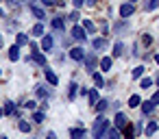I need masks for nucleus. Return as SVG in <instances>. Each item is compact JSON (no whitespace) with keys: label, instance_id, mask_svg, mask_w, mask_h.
Listing matches in <instances>:
<instances>
[{"label":"nucleus","instance_id":"nucleus-15","mask_svg":"<svg viewBox=\"0 0 159 139\" xmlns=\"http://www.w3.org/2000/svg\"><path fill=\"white\" fill-rule=\"evenodd\" d=\"M70 137L72 139H85V128H72L70 130Z\"/></svg>","mask_w":159,"mask_h":139},{"label":"nucleus","instance_id":"nucleus-6","mask_svg":"<svg viewBox=\"0 0 159 139\" xmlns=\"http://www.w3.org/2000/svg\"><path fill=\"white\" fill-rule=\"evenodd\" d=\"M85 54H87V52H85L83 48H72V50H70V59H72V61H83Z\"/></svg>","mask_w":159,"mask_h":139},{"label":"nucleus","instance_id":"nucleus-48","mask_svg":"<svg viewBox=\"0 0 159 139\" xmlns=\"http://www.w3.org/2000/svg\"><path fill=\"white\" fill-rule=\"evenodd\" d=\"M0 48H2V35H0Z\"/></svg>","mask_w":159,"mask_h":139},{"label":"nucleus","instance_id":"nucleus-29","mask_svg":"<svg viewBox=\"0 0 159 139\" xmlns=\"http://www.w3.org/2000/svg\"><path fill=\"white\" fill-rule=\"evenodd\" d=\"M122 52H124V44H122V41H118V44L113 46V57H120Z\"/></svg>","mask_w":159,"mask_h":139},{"label":"nucleus","instance_id":"nucleus-19","mask_svg":"<svg viewBox=\"0 0 159 139\" xmlns=\"http://www.w3.org/2000/svg\"><path fill=\"white\" fill-rule=\"evenodd\" d=\"M87 98H89V102H92V104H96V102H98V87L89 89V91H87Z\"/></svg>","mask_w":159,"mask_h":139},{"label":"nucleus","instance_id":"nucleus-35","mask_svg":"<svg viewBox=\"0 0 159 139\" xmlns=\"http://www.w3.org/2000/svg\"><path fill=\"white\" fill-rule=\"evenodd\" d=\"M150 41H152V37H150L148 33H144V35H142V44H144V46H150Z\"/></svg>","mask_w":159,"mask_h":139},{"label":"nucleus","instance_id":"nucleus-34","mask_svg":"<svg viewBox=\"0 0 159 139\" xmlns=\"http://www.w3.org/2000/svg\"><path fill=\"white\" fill-rule=\"evenodd\" d=\"M26 41H29V37H26L24 33H18V46H24Z\"/></svg>","mask_w":159,"mask_h":139},{"label":"nucleus","instance_id":"nucleus-4","mask_svg":"<svg viewBox=\"0 0 159 139\" xmlns=\"http://www.w3.org/2000/svg\"><path fill=\"white\" fill-rule=\"evenodd\" d=\"M83 63H85V67H87L89 72H94V70H96V65H98L100 61H98V57H96V54H85Z\"/></svg>","mask_w":159,"mask_h":139},{"label":"nucleus","instance_id":"nucleus-33","mask_svg":"<svg viewBox=\"0 0 159 139\" xmlns=\"http://www.w3.org/2000/svg\"><path fill=\"white\" fill-rule=\"evenodd\" d=\"M44 117H46V115H44L42 111H35V113H33V119H35L37 124H42V122H44Z\"/></svg>","mask_w":159,"mask_h":139},{"label":"nucleus","instance_id":"nucleus-28","mask_svg":"<svg viewBox=\"0 0 159 139\" xmlns=\"http://www.w3.org/2000/svg\"><path fill=\"white\" fill-rule=\"evenodd\" d=\"M63 26H66V22H63L61 18H55V20H52V28H55V31H61Z\"/></svg>","mask_w":159,"mask_h":139},{"label":"nucleus","instance_id":"nucleus-22","mask_svg":"<svg viewBox=\"0 0 159 139\" xmlns=\"http://www.w3.org/2000/svg\"><path fill=\"white\" fill-rule=\"evenodd\" d=\"M152 109H155V104H152L150 100H146V102H142V113H144V115H148V113H152Z\"/></svg>","mask_w":159,"mask_h":139},{"label":"nucleus","instance_id":"nucleus-50","mask_svg":"<svg viewBox=\"0 0 159 139\" xmlns=\"http://www.w3.org/2000/svg\"><path fill=\"white\" fill-rule=\"evenodd\" d=\"M0 139H7V137H0Z\"/></svg>","mask_w":159,"mask_h":139},{"label":"nucleus","instance_id":"nucleus-8","mask_svg":"<svg viewBox=\"0 0 159 139\" xmlns=\"http://www.w3.org/2000/svg\"><path fill=\"white\" fill-rule=\"evenodd\" d=\"M44 76H46V80H48L50 85H57V83H59V76H57L52 70H48V67L44 70Z\"/></svg>","mask_w":159,"mask_h":139},{"label":"nucleus","instance_id":"nucleus-36","mask_svg":"<svg viewBox=\"0 0 159 139\" xmlns=\"http://www.w3.org/2000/svg\"><path fill=\"white\" fill-rule=\"evenodd\" d=\"M37 96H39V98H44V96H48V91L44 89V85H37Z\"/></svg>","mask_w":159,"mask_h":139},{"label":"nucleus","instance_id":"nucleus-49","mask_svg":"<svg viewBox=\"0 0 159 139\" xmlns=\"http://www.w3.org/2000/svg\"><path fill=\"white\" fill-rule=\"evenodd\" d=\"M131 2H133V5H135V0H131Z\"/></svg>","mask_w":159,"mask_h":139},{"label":"nucleus","instance_id":"nucleus-10","mask_svg":"<svg viewBox=\"0 0 159 139\" xmlns=\"http://www.w3.org/2000/svg\"><path fill=\"white\" fill-rule=\"evenodd\" d=\"M31 13L37 18V20H44L46 18V13H44V9L42 7H37V5H31Z\"/></svg>","mask_w":159,"mask_h":139},{"label":"nucleus","instance_id":"nucleus-11","mask_svg":"<svg viewBox=\"0 0 159 139\" xmlns=\"http://www.w3.org/2000/svg\"><path fill=\"white\" fill-rule=\"evenodd\" d=\"M157 128H159V126H157V122H148V124H146V128H144L146 137H152V135L157 132Z\"/></svg>","mask_w":159,"mask_h":139},{"label":"nucleus","instance_id":"nucleus-42","mask_svg":"<svg viewBox=\"0 0 159 139\" xmlns=\"http://www.w3.org/2000/svg\"><path fill=\"white\" fill-rule=\"evenodd\" d=\"M42 2H44L46 7H52V5H57V0H42Z\"/></svg>","mask_w":159,"mask_h":139},{"label":"nucleus","instance_id":"nucleus-39","mask_svg":"<svg viewBox=\"0 0 159 139\" xmlns=\"http://www.w3.org/2000/svg\"><path fill=\"white\" fill-rule=\"evenodd\" d=\"M150 102H152L155 106L159 104V91H155V93H152V98H150Z\"/></svg>","mask_w":159,"mask_h":139},{"label":"nucleus","instance_id":"nucleus-12","mask_svg":"<svg viewBox=\"0 0 159 139\" xmlns=\"http://www.w3.org/2000/svg\"><path fill=\"white\" fill-rule=\"evenodd\" d=\"M9 59H11V61H18V59H20V46H18V44L9 48Z\"/></svg>","mask_w":159,"mask_h":139},{"label":"nucleus","instance_id":"nucleus-37","mask_svg":"<svg viewBox=\"0 0 159 139\" xmlns=\"http://www.w3.org/2000/svg\"><path fill=\"white\" fill-rule=\"evenodd\" d=\"M133 126H135V135H139V132H142V128H144V122L139 119V122H135Z\"/></svg>","mask_w":159,"mask_h":139},{"label":"nucleus","instance_id":"nucleus-14","mask_svg":"<svg viewBox=\"0 0 159 139\" xmlns=\"http://www.w3.org/2000/svg\"><path fill=\"white\" fill-rule=\"evenodd\" d=\"M122 130H124V137H126V139H135V126H133V124H126Z\"/></svg>","mask_w":159,"mask_h":139},{"label":"nucleus","instance_id":"nucleus-24","mask_svg":"<svg viewBox=\"0 0 159 139\" xmlns=\"http://www.w3.org/2000/svg\"><path fill=\"white\" fill-rule=\"evenodd\" d=\"M131 76H133L135 80H137V78H142V76H144V65H137V67L131 72Z\"/></svg>","mask_w":159,"mask_h":139},{"label":"nucleus","instance_id":"nucleus-21","mask_svg":"<svg viewBox=\"0 0 159 139\" xmlns=\"http://www.w3.org/2000/svg\"><path fill=\"white\" fill-rule=\"evenodd\" d=\"M107 106H109V102H107V100H98V102L94 104V109H96L98 113H105V111H107Z\"/></svg>","mask_w":159,"mask_h":139},{"label":"nucleus","instance_id":"nucleus-18","mask_svg":"<svg viewBox=\"0 0 159 139\" xmlns=\"http://www.w3.org/2000/svg\"><path fill=\"white\" fill-rule=\"evenodd\" d=\"M31 59H33L35 63H39V65H44V63H46V57H44L42 52H31Z\"/></svg>","mask_w":159,"mask_h":139},{"label":"nucleus","instance_id":"nucleus-3","mask_svg":"<svg viewBox=\"0 0 159 139\" xmlns=\"http://www.w3.org/2000/svg\"><path fill=\"white\" fill-rule=\"evenodd\" d=\"M118 13H120V18H131L133 13H135V5L133 2H124V5H120V9H118Z\"/></svg>","mask_w":159,"mask_h":139},{"label":"nucleus","instance_id":"nucleus-43","mask_svg":"<svg viewBox=\"0 0 159 139\" xmlns=\"http://www.w3.org/2000/svg\"><path fill=\"white\" fill-rule=\"evenodd\" d=\"M7 2H9V5H16V7H18V5H22V2H24V0H7Z\"/></svg>","mask_w":159,"mask_h":139},{"label":"nucleus","instance_id":"nucleus-13","mask_svg":"<svg viewBox=\"0 0 159 139\" xmlns=\"http://www.w3.org/2000/svg\"><path fill=\"white\" fill-rule=\"evenodd\" d=\"M92 78H94V85L100 89V87H105V78H102V74H98V72H92Z\"/></svg>","mask_w":159,"mask_h":139},{"label":"nucleus","instance_id":"nucleus-38","mask_svg":"<svg viewBox=\"0 0 159 139\" xmlns=\"http://www.w3.org/2000/svg\"><path fill=\"white\" fill-rule=\"evenodd\" d=\"M24 106H26V109H31V111H33V109H35V106H37V102H35V100H29V102H24Z\"/></svg>","mask_w":159,"mask_h":139},{"label":"nucleus","instance_id":"nucleus-45","mask_svg":"<svg viewBox=\"0 0 159 139\" xmlns=\"http://www.w3.org/2000/svg\"><path fill=\"white\" fill-rule=\"evenodd\" d=\"M96 2H98V0H85V5H89V7H94Z\"/></svg>","mask_w":159,"mask_h":139},{"label":"nucleus","instance_id":"nucleus-26","mask_svg":"<svg viewBox=\"0 0 159 139\" xmlns=\"http://www.w3.org/2000/svg\"><path fill=\"white\" fill-rule=\"evenodd\" d=\"M13 111H16V102L7 100V102H5V115H11Z\"/></svg>","mask_w":159,"mask_h":139},{"label":"nucleus","instance_id":"nucleus-31","mask_svg":"<svg viewBox=\"0 0 159 139\" xmlns=\"http://www.w3.org/2000/svg\"><path fill=\"white\" fill-rule=\"evenodd\" d=\"M139 87H142V89H150V87H152V78H142V80H139Z\"/></svg>","mask_w":159,"mask_h":139},{"label":"nucleus","instance_id":"nucleus-9","mask_svg":"<svg viewBox=\"0 0 159 139\" xmlns=\"http://www.w3.org/2000/svg\"><path fill=\"white\" fill-rule=\"evenodd\" d=\"M111 65H113V59H111V57H102V59H100V70H102V72H109Z\"/></svg>","mask_w":159,"mask_h":139},{"label":"nucleus","instance_id":"nucleus-41","mask_svg":"<svg viewBox=\"0 0 159 139\" xmlns=\"http://www.w3.org/2000/svg\"><path fill=\"white\" fill-rule=\"evenodd\" d=\"M83 2H85V0H72V5H74L76 9H81V7H83Z\"/></svg>","mask_w":159,"mask_h":139},{"label":"nucleus","instance_id":"nucleus-30","mask_svg":"<svg viewBox=\"0 0 159 139\" xmlns=\"http://www.w3.org/2000/svg\"><path fill=\"white\" fill-rule=\"evenodd\" d=\"M105 46H107V41H105V39H100V37H98V39H94V48H96V50H105Z\"/></svg>","mask_w":159,"mask_h":139},{"label":"nucleus","instance_id":"nucleus-51","mask_svg":"<svg viewBox=\"0 0 159 139\" xmlns=\"http://www.w3.org/2000/svg\"><path fill=\"white\" fill-rule=\"evenodd\" d=\"M0 74H2V72H0Z\"/></svg>","mask_w":159,"mask_h":139},{"label":"nucleus","instance_id":"nucleus-17","mask_svg":"<svg viewBox=\"0 0 159 139\" xmlns=\"http://www.w3.org/2000/svg\"><path fill=\"white\" fill-rule=\"evenodd\" d=\"M107 139H122L120 128H111V126H109V130H107Z\"/></svg>","mask_w":159,"mask_h":139},{"label":"nucleus","instance_id":"nucleus-16","mask_svg":"<svg viewBox=\"0 0 159 139\" xmlns=\"http://www.w3.org/2000/svg\"><path fill=\"white\" fill-rule=\"evenodd\" d=\"M31 35H33V37H42V35H44V24H42V22L35 24V26L31 28Z\"/></svg>","mask_w":159,"mask_h":139},{"label":"nucleus","instance_id":"nucleus-44","mask_svg":"<svg viewBox=\"0 0 159 139\" xmlns=\"http://www.w3.org/2000/svg\"><path fill=\"white\" fill-rule=\"evenodd\" d=\"M46 139H57V135H55V132H52V130H50V132H48V135H46Z\"/></svg>","mask_w":159,"mask_h":139},{"label":"nucleus","instance_id":"nucleus-23","mask_svg":"<svg viewBox=\"0 0 159 139\" xmlns=\"http://www.w3.org/2000/svg\"><path fill=\"white\" fill-rule=\"evenodd\" d=\"M18 128H20V132H31V122H26V119H20Z\"/></svg>","mask_w":159,"mask_h":139},{"label":"nucleus","instance_id":"nucleus-32","mask_svg":"<svg viewBox=\"0 0 159 139\" xmlns=\"http://www.w3.org/2000/svg\"><path fill=\"white\" fill-rule=\"evenodd\" d=\"M83 26H85V31H89V33H94V31H96L94 22H89V20H83Z\"/></svg>","mask_w":159,"mask_h":139},{"label":"nucleus","instance_id":"nucleus-1","mask_svg":"<svg viewBox=\"0 0 159 139\" xmlns=\"http://www.w3.org/2000/svg\"><path fill=\"white\" fill-rule=\"evenodd\" d=\"M107 130H109V119L100 113L92 126V139H107Z\"/></svg>","mask_w":159,"mask_h":139},{"label":"nucleus","instance_id":"nucleus-5","mask_svg":"<svg viewBox=\"0 0 159 139\" xmlns=\"http://www.w3.org/2000/svg\"><path fill=\"white\" fill-rule=\"evenodd\" d=\"M113 122H116V128H120V130H122V128L129 124V117H126L124 113H120V111H118V113H116V117H113Z\"/></svg>","mask_w":159,"mask_h":139},{"label":"nucleus","instance_id":"nucleus-20","mask_svg":"<svg viewBox=\"0 0 159 139\" xmlns=\"http://www.w3.org/2000/svg\"><path fill=\"white\" fill-rule=\"evenodd\" d=\"M129 106H131V109H135V106H142V98H139L137 93H135V96H131V98H129Z\"/></svg>","mask_w":159,"mask_h":139},{"label":"nucleus","instance_id":"nucleus-25","mask_svg":"<svg viewBox=\"0 0 159 139\" xmlns=\"http://www.w3.org/2000/svg\"><path fill=\"white\" fill-rule=\"evenodd\" d=\"M76 93H79V83H74V80H72V83H70V91H68L70 100H72V98H74Z\"/></svg>","mask_w":159,"mask_h":139},{"label":"nucleus","instance_id":"nucleus-2","mask_svg":"<svg viewBox=\"0 0 159 139\" xmlns=\"http://www.w3.org/2000/svg\"><path fill=\"white\" fill-rule=\"evenodd\" d=\"M70 35H72V39H76V41H85L87 39V31H85V26H72V31H70Z\"/></svg>","mask_w":159,"mask_h":139},{"label":"nucleus","instance_id":"nucleus-47","mask_svg":"<svg viewBox=\"0 0 159 139\" xmlns=\"http://www.w3.org/2000/svg\"><path fill=\"white\" fill-rule=\"evenodd\" d=\"M155 83H157V87H159V76H157V78H155Z\"/></svg>","mask_w":159,"mask_h":139},{"label":"nucleus","instance_id":"nucleus-46","mask_svg":"<svg viewBox=\"0 0 159 139\" xmlns=\"http://www.w3.org/2000/svg\"><path fill=\"white\" fill-rule=\"evenodd\" d=\"M155 61H157V65H159V54H155Z\"/></svg>","mask_w":159,"mask_h":139},{"label":"nucleus","instance_id":"nucleus-27","mask_svg":"<svg viewBox=\"0 0 159 139\" xmlns=\"http://www.w3.org/2000/svg\"><path fill=\"white\" fill-rule=\"evenodd\" d=\"M146 11H152V9H159V0H148V2L144 5Z\"/></svg>","mask_w":159,"mask_h":139},{"label":"nucleus","instance_id":"nucleus-7","mask_svg":"<svg viewBox=\"0 0 159 139\" xmlns=\"http://www.w3.org/2000/svg\"><path fill=\"white\" fill-rule=\"evenodd\" d=\"M52 44H55V41H52V35H44V39H42V50H44V52H50V50H52Z\"/></svg>","mask_w":159,"mask_h":139},{"label":"nucleus","instance_id":"nucleus-40","mask_svg":"<svg viewBox=\"0 0 159 139\" xmlns=\"http://www.w3.org/2000/svg\"><path fill=\"white\" fill-rule=\"evenodd\" d=\"M79 18H81V15H79V11H72V13H70V20H72V22H76Z\"/></svg>","mask_w":159,"mask_h":139}]
</instances>
